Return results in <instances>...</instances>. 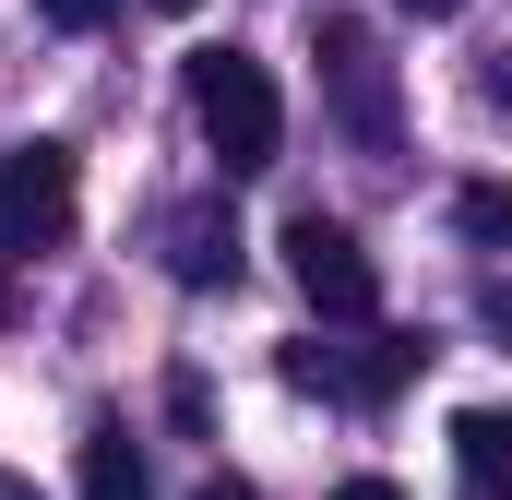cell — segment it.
<instances>
[{
    "label": "cell",
    "mask_w": 512,
    "mask_h": 500,
    "mask_svg": "<svg viewBox=\"0 0 512 500\" xmlns=\"http://www.w3.org/2000/svg\"><path fill=\"white\" fill-rule=\"evenodd\" d=\"M191 120L227 155V179H262L274 143H286V96H274V72H262L251 48H203L191 60Z\"/></svg>",
    "instance_id": "1"
},
{
    "label": "cell",
    "mask_w": 512,
    "mask_h": 500,
    "mask_svg": "<svg viewBox=\"0 0 512 500\" xmlns=\"http://www.w3.org/2000/svg\"><path fill=\"white\" fill-rule=\"evenodd\" d=\"M60 239H72V143H12L0 155V250L36 262Z\"/></svg>",
    "instance_id": "2"
},
{
    "label": "cell",
    "mask_w": 512,
    "mask_h": 500,
    "mask_svg": "<svg viewBox=\"0 0 512 500\" xmlns=\"http://www.w3.org/2000/svg\"><path fill=\"white\" fill-rule=\"evenodd\" d=\"M286 274H298V298H310L322 322H370V310H382V262L346 239L334 215H286Z\"/></svg>",
    "instance_id": "3"
},
{
    "label": "cell",
    "mask_w": 512,
    "mask_h": 500,
    "mask_svg": "<svg viewBox=\"0 0 512 500\" xmlns=\"http://www.w3.org/2000/svg\"><path fill=\"white\" fill-rule=\"evenodd\" d=\"M322 96H334L358 155H393V60L370 24H322Z\"/></svg>",
    "instance_id": "4"
},
{
    "label": "cell",
    "mask_w": 512,
    "mask_h": 500,
    "mask_svg": "<svg viewBox=\"0 0 512 500\" xmlns=\"http://www.w3.org/2000/svg\"><path fill=\"white\" fill-rule=\"evenodd\" d=\"M417 358H429L417 334H382L370 358H334V346H286V381H298V393H334V405H382V393H405V381H417Z\"/></svg>",
    "instance_id": "5"
},
{
    "label": "cell",
    "mask_w": 512,
    "mask_h": 500,
    "mask_svg": "<svg viewBox=\"0 0 512 500\" xmlns=\"http://www.w3.org/2000/svg\"><path fill=\"white\" fill-rule=\"evenodd\" d=\"M167 274H179V286H227V274H239V227H227L215 203H179V215H167Z\"/></svg>",
    "instance_id": "6"
},
{
    "label": "cell",
    "mask_w": 512,
    "mask_h": 500,
    "mask_svg": "<svg viewBox=\"0 0 512 500\" xmlns=\"http://www.w3.org/2000/svg\"><path fill=\"white\" fill-rule=\"evenodd\" d=\"M84 500H155L143 453H131V429H84Z\"/></svg>",
    "instance_id": "7"
},
{
    "label": "cell",
    "mask_w": 512,
    "mask_h": 500,
    "mask_svg": "<svg viewBox=\"0 0 512 500\" xmlns=\"http://www.w3.org/2000/svg\"><path fill=\"white\" fill-rule=\"evenodd\" d=\"M453 465H465L477 489L512 477V417H501V405H465V417H453Z\"/></svg>",
    "instance_id": "8"
},
{
    "label": "cell",
    "mask_w": 512,
    "mask_h": 500,
    "mask_svg": "<svg viewBox=\"0 0 512 500\" xmlns=\"http://www.w3.org/2000/svg\"><path fill=\"white\" fill-rule=\"evenodd\" d=\"M453 215H465V239H489V250H512V191H501V179H477V191H465Z\"/></svg>",
    "instance_id": "9"
},
{
    "label": "cell",
    "mask_w": 512,
    "mask_h": 500,
    "mask_svg": "<svg viewBox=\"0 0 512 500\" xmlns=\"http://www.w3.org/2000/svg\"><path fill=\"white\" fill-rule=\"evenodd\" d=\"M108 12H120V0H36V24H60V36H96Z\"/></svg>",
    "instance_id": "10"
},
{
    "label": "cell",
    "mask_w": 512,
    "mask_h": 500,
    "mask_svg": "<svg viewBox=\"0 0 512 500\" xmlns=\"http://www.w3.org/2000/svg\"><path fill=\"white\" fill-rule=\"evenodd\" d=\"M334 500H405V489H382V477H346V489H334Z\"/></svg>",
    "instance_id": "11"
},
{
    "label": "cell",
    "mask_w": 512,
    "mask_h": 500,
    "mask_svg": "<svg viewBox=\"0 0 512 500\" xmlns=\"http://www.w3.org/2000/svg\"><path fill=\"white\" fill-rule=\"evenodd\" d=\"M405 12H429V24H441V12H465V0H405Z\"/></svg>",
    "instance_id": "12"
},
{
    "label": "cell",
    "mask_w": 512,
    "mask_h": 500,
    "mask_svg": "<svg viewBox=\"0 0 512 500\" xmlns=\"http://www.w3.org/2000/svg\"><path fill=\"white\" fill-rule=\"evenodd\" d=\"M203 500H251V489H239V477H215V489H203Z\"/></svg>",
    "instance_id": "13"
},
{
    "label": "cell",
    "mask_w": 512,
    "mask_h": 500,
    "mask_svg": "<svg viewBox=\"0 0 512 500\" xmlns=\"http://www.w3.org/2000/svg\"><path fill=\"white\" fill-rule=\"evenodd\" d=\"M0 500H36V489H24V477H0Z\"/></svg>",
    "instance_id": "14"
},
{
    "label": "cell",
    "mask_w": 512,
    "mask_h": 500,
    "mask_svg": "<svg viewBox=\"0 0 512 500\" xmlns=\"http://www.w3.org/2000/svg\"><path fill=\"white\" fill-rule=\"evenodd\" d=\"M155 12H191V0H155Z\"/></svg>",
    "instance_id": "15"
},
{
    "label": "cell",
    "mask_w": 512,
    "mask_h": 500,
    "mask_svg": "<svg viewBox=\"0 0 512 500\" xmlns=\"http://www.w3.org/2000/svg\"><path fill=\"white\" fill-rule=\"evenodd\" d=\"M489 500H512V489H489Z\"/></svg>",
    "instance_id": "16"
}]
</instances>
